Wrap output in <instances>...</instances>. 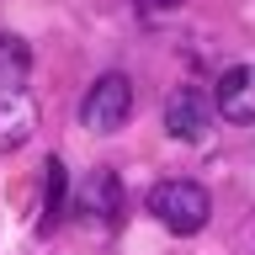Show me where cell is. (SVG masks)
I'll return each instance as SVG.
<instances>
[{"label": "cell", "mask_w": 255, "mask_h": 255, "mask_svg": "<svg viewBox=\"0 0 255 255\" xmlns=\"http://www.w3.org/2000/svg\"><path fill=\"white\" fill-rule=\"evenodd\" d=\"M213 101H207L202 85H181V91L165 101V128H170V138L181 143H202L207 133H213Z\"/></svg>", "instance_id": "3"}, {"label": "cell", "mask_w": 255, "mask_h": 255, "mask_svg": "<svg viewBox=\"0 0 255 255\" xmlns=\"http://www.w3.org/2000/svg\"><path fill=\"white\" fill-rule=\"evenodd\" d=\"M32 80V48L16 32H0V91H27Z\"/></svg>", "instance_id": "8"}, {"label": "cell", "mask_w": 255, "mask_h": 255, "mask_svg": "<svg viewBox=\"0 0 255 255\" xmlns=\"http://www.w3.org/2000/svg\"><path fill=\"white\" fill-rule=\"evenodd\" d=\"M64 186H69V175H64V159L48 154L43 159V202H37V234H53V223L64 218Z\"/></svg>", "instance_id": "7"}, {"label": "cell", "mask_w": 255, "mask_h": 255, "mask_svg": "<svg viewBox=\"0 0 255 255\" xmlns=\"http://www.w3.org/2000/svg\"><path fill=\"white\" fill-rule=\"evenodd\" d=\"M37 128V112H32V96L27 91H0V154H11L32 138Z\"/></svg>", "instance_id": "6"}, {"label": "cell", "mask_w": 255, "mask_h": 255, "mask_svg": "<svg viewBox=\"0 0 255 255\" xmlns=\"http://www.w3.org/2000/svg\"><path fill=\"white\" fill-rule=\"evenodd\" d=\"M149 213L170 234H197L213 218V202H207V191L197 181H159V186H149Z\"/></svg>", "instance_id": "1"}, {"label": "cell", "mask_w": 255, "mask_h": 255, "mask_svg": "<svg viewBox=\"0 0 255 255\" xmlns=\"http://www.w3.org/2000/svg\"><path fill=\"white\" fill-rule=\"evenodd\" d=\"M128 112H133V80L128 75H101L85 91V101H80V123L91 133H117L128 123Z\"/></svg>", "instance_id": "2"}, {"label": "cell", "mask_w": 255, "mask_h": 255, "mask_svg": "<svg viewBox=\"0 0 255 255\" xmlns=\"http://www.w3.org/2000/svg\"><path fill=\"white\" fill-rule=\"evenodd\" d=\"M133 11H138V21H159V16L181 11V0H133Z\"/></svg>", "instance_id": "9"}, {"label": "cell", "mask_w": 255, "mask_h": 255, "mask_svg": "<svg viewBox=\"0 0 255 255\" xmlns=\"http://www.w3.org/2000/svg\"><path fill=\"white\" fill-rule=\"evenodd\" d=\"M213 107H218L229 123H255V64L223 69L218 85H213Z\"/></svg>", "instance_id": "5"}, {"label": "cell", "mask_w": 255, "mask_h": 255, "mask_svg": "<svg viewBox=\"0 0 255 255\" xmlns=\"http://www.w3.org/2000/svg\"><path fill=\"white\" fill-rule=\"evenodd\" d=\"M123 181L112 170H91L85 181H80V191H75V213L80 218H91V223H101V229H117L123 223Z\"/></svg>", "instance_id": "4"}]
</instances>
